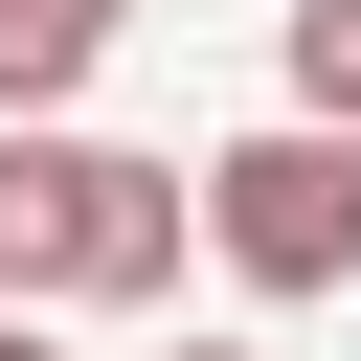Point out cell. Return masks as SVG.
<instances>
[{"instance_id":"obj_5","label":"cell","mask_w":361,"mask_h":361,"mask_svg":"<svg viewBox=\"0 0 361 361\" xmlns=\"http://www.w3.org/2000/svg\"><path fill=\"white\" fill-rule=\"evenodd\" d=\"M0 361H45V338H23V316H0Z\"/></svg>"},{"instance_id":"obj_4","label":"cell","mask_w":361,"mask_h":361,"mask_svg":"<svg viewBox=\"0 0 361 361\" xmlns=\"http://www.w3.org/2000/svg\"><path fill=\"white\" fill-rule=\"evenodd\" d=\"M293 113L361 135V0H293Z\"/></svg>"},{"instance_id":"obj_3","label":"cell","mask_w":361,"mask_h":361,"mask_svg":"<svg viewBox=\"0 0 361 361\" xmlns=\"http://www.w3.org/2000/svg\"><path fill=\"white\" fill-rule=\"evenodd\" d=\"M113 45H135V0H0V135H45Z\"/></svg>"},{"instance_id":"obj_1","label":"cell","mask_w":361,"mask_h":361,"mask_svg":"<svg viewBox=\"0 0 361 361\" xmlns=\"http://www.w3.org/2000/svg\"><path fill=\"white\" fill-rule=\"evenodd\" d=\"M180 248H203V180L180 158H113V135H0V316L23 293H180Z\"/></svg>"},{"instance_id":"obj_6","label":"cell","mask_w":361,"mask_h":361,"mask_svg":"<svg viewBox=\"0 0 361 361\" xmlns=\"http://www.w3.org/2000/svg\"><path fill=\"white\" fill-rule=\"evenodd\" d=\"M180 361H248V338H180Z\"/></svg>"},{"instance_id":"obj_2","label":"cell","mask_w":361,"mask_h":361,"mask_svg":"<svg viewBox=\"0 0 361 361\" xmlns=\"http://www.w3.org/2000/svg\"><path fill=\"white\" fill-rule=\"evenodd\" d=\"M203 248H226V271H248L271 316L361 293V135H316V113L226 135V158H203Z\"/></svg>"}]
</instances>
